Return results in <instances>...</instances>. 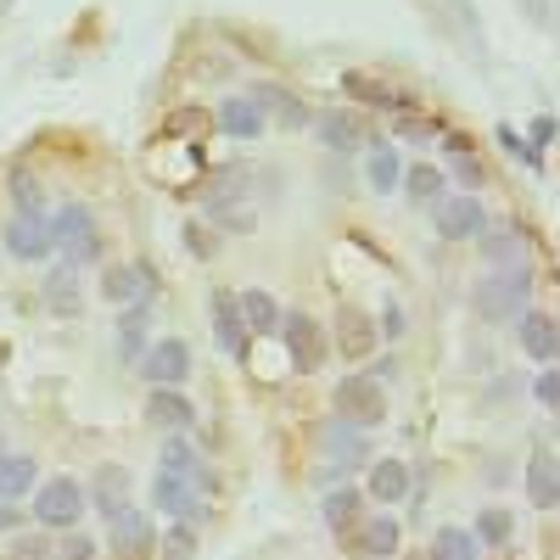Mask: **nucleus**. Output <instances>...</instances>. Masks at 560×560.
Here are the masks:
<instances>
[{
    "mask_svg": "<svg viewBox=\"0 0 560 560\" xmlns=\"http://www.w3.org/2000/svg\"><path fill=\"white\" fill-rule=\"evenodd\" d=\"M527 292H533L527 269H493L488 280H477L471 303L482 319H516V314H527Z\"/></svg>",
    "mask_w": 560,
    "mask_h": 560,
    "instance_id": "f257e3e1",
    "label": "nucleus"
},
{
    "mask_svg": "<svg viewBox=\"0 0 560 560\" xmlns=\"http://www.w3.org/2000/svg\"><path fill=\"white\" fill-rule=\"evenodd\" d=\"M51 224V247H62V264H90L102 258V230H96V213H90L84 202H68Z\"/></svg>",
    "mask_w": 560,
    "mask_h": 560,
    "instance_id": "f03ea898",
    "label": "nucleus"
},
{
    "mask_svg": "<svg viewBox=\"0 0 560 560\" xmlns=\"http://www.w3.org/2000/svg\"><path fill=\"white\" fill-rule=\"evenodd\" d=\"M331 404L342 415V427H382L387 420V387L376 376H342Z\"/></svg>",
    "mask_w": 560,
    "mask_h": 560,
    "instance_id": "7ed1b4c3",
    "label": "nucleus"
},
{
    "mask_svg": "<svg viewBox=\"0 0 560 560\" xmlns=\"http://www.w3.org/2000/svg\"><path fill=\"white\" fill-rule=\"evenodd\" d=\"M280 331H287V359L298 376H314V370L325 364V353H331V342H325V325L308 319V314H292L280 319Z\"/></svg>",
    "mask_w": 560,
    "mask_h": 560,
    "instance_id": "20e7f679",
    "label": "nucleus"
},
{
    "mask_svg": "<svg viewBox=\"0 0 560 560\" xmlns=\"http://www.w3.org/2000/svg\"><path fill=\"white\" fill-rule=\"evenodd\" d=\"M79 510H84V488H79L73 477L39 482V493H34V522H39V527H73Z\"/></svg>",
    "mask_w": 560,
    "mask_h": 560,
    "instance_id": "39448f33",
    "label": "nucleus"
},
{
    "mask_svg": "<svg viewBox=\"0 0 560 560\" xmlns=\"http://www.w3.org/2000/svg\"><path fill=\"white\" fill-rule=\"evenodd\" d=\"M140 376H147L152 387H179L185 376H191V348H185L179 337L152 342L147 353H140Z\"/></svg>",
    "mask_w": 560,
    "mask_h": 560,
    "instance_id": "423d86ee",
    "label": "nucleus"
},
{
    "mask_svg": "<svg viewBox=\"0 0 560 560\" xmlns=\"http://www.w3.org/2000/svg\"><path fill=\"white\" fill-rule=\"evenodd\" d=\"M102 298L118 303V308H129V303H152V298H158V275H152V264H113V269L102 275Z\"/></svg>",
    "mask_w": 560,
    "mask_h": 560,
    "instance_id": "0eeeda50",
    "label": "nucleus"
},
{
    "mask_svg": "<svg viewBox=\"0 0 560 560\" xmlns=\"http://www.w3.org/2000/svg\"><path fill=\"white\" fill-rule=\"evenodd\" d=\"M342 544H348L353 560H387V555L398 549V522H393V516H359V522L342 533Z\"/></svg>",
    "mask_w": 560,
    "mask_h": 560,
    "instance_id": "6e6552de",
    "label": "nucleus"
},
{
    "mask_svg": "<svg viewBox=\"0 0 560 560\" xmlns=\"http://www.w3.org/2000/svg\"><path fill=\"white\" fill-rule=\"evenodd\" d=\"M438 236L448 242H482L488 236V213L477 197H443L438 202Z\"/></svg>",
    "mask_w": 560,
    "mask_h": 560,
    "instance_id": "1a4fd4ad",
    "label": "nucleus"
},
{
    "mask_svg": "<svg viewBox=\"0 0 560 560\" xmlns=\"http://www.w3.org/2000/svg\"><path fill=\"white\" fill-rule=\"evenodd\" d=\"M7 253L18 264H39V258H51V224H45V213H18L7 224Z\"/></svg>",
    "mask_w": 560,
    "mask_h": 560,
    "instance_id": "9d476101",
    "label": "nucleus"
},
{
    "mask_svg": "<svg viewBox=\"0 0 560 560\" xmlns=\"http://www.w3.org/2000/svg\"><path fill=\"white\" fill-rule=\"evenodd\" d=\"M152 504L163 510V516H179V522H191V527L208 516L202 499H197V488L179 482V477H163V471H158V482H152Z\"/></svg>",
    "mask_w": 560,
    "mask_h": 560,
    "instance_id": "9b49d317",
    "label": "nucleus"
},
{
    "mask_svg": "<svg viewBox=\"0 0 560 560\" xmlns=\"http://www.w3.org/2000/svg\"><path fill=\"white\" fill-rule=\"evenodd\" d=\"M107 533H113V549H118V555H129V560L152 549V522H147V510H135V504H124V510H118V516L107 522Z\"/></svg>",
    "mask_w": 560,
    "mask_h": 560,
    "instance_id": "f8f14e48",
    "label": "nucleus"
},
{
    "mask_svg": "<svg viewBox=\"0 0 560 560\" xmlns=\"http://www.w3.org/2000/svg\"><path fill=\"white\" fill-rule=\"evenodd\" d=\"M376 337H382V331H376V325H370L353 303L337 308V348H342V359H364L370 348H376Z\"/></svg>",
    "mask_w": 560,
    "mask_h": 560,
    "instance_id": "ddd939ff",
    "label": "nucleus"
},
{
    "mask_svg": "<svg viewBox=\"0 0 560 560\" xmlns=\"http://www.w3.org/2000/svg\"><path fill=\"white\" fill-rule=\"evenodd\" d=\"M516 319H522V325H516L522 353H527V359H538V364H549V359H555V342H560L555 319H549V314H538V308H527V314H516Z\"/></svg>",
    "mask_w": 560,
    "mask_h": 560,
    "instance_id": "4468645a",
    "label": "nucleus"
},
{
    "mask_svg": "<svg viewBox=\"0 0 560 560\" xmlns=\"http://www.w3.org/2000/svg\"><path fill=\"white\" fill-rule=\"evenodd\" d=\"M147 420L152 427H163V432H185L197 420V409L185 404L174 387H152V398H147Z\"/></svg>",
    "mask_w": 560,
    "mask_h": 560,
    "instance_id": "2eb2a0df",
    "label": "nucleus"
},
{
    "mask_svg": "<svg viewBox=\"0 0 560 560\" xmlns=\"http://www.w3.org/2000/svg\"><path fill=\"white\" fill-rule=\"evenodd\" d=\"M213 337H219V348H224V353H242L247 325H242L236 292H213Z\"/></svg>",
    "mask_w": 560,
    "mask_h": 560,
    "instance_id": "dca6fc26",
    "label": "nucleus"
},
{
    "mask_svg": "<svg viewBox=\"0 0 560 560\" xmlns=\"http://www.w3.org/2000/svg\"><path fill=\"white\" fill-rule=\"evenodd\" d=\"M376 504H398L409 493V465L404 459H376L370 465V488H364Z\"/></svg>",
    "mask_w": 560,
    "mask_h": 560,
    "instance_id": "f3484780",
    "label": "nucleus"
},
{
    "mask_svg": "<svg viewBox=\"0 0 560 560\" xmlns=\"http://www.w3.org/2000/svg\"><path fill=\"white\" fill-rule=\"evenodd\" d=\"M84 504H90V510H102V516L113 522L118 510L129 504V471H113V465H107V471L96 477V488H84Z\"/></svg>",
    "mask_w": 560,
    "mask_h": 560,
    "instance_id": "a211bd4d",
    "label": "nucleus"
},
{
    "mask_svg": "<svg viewBox=\"0 0 560 560\" xmlns=\"http://www.w3.org/2000/svg\"><path fill=\"white\" fill-rule=\"evenodd\" d=\"M45 308L51 314H79V264H57L51 275H45Z\"/></svg>",
    "mask_w": 560,
    "mask_h": 560,
    "instance_id": "6ab92c4d",
    "label": "nucleus"
},
{
    "mask_svg": "<svg viewBox=\"0 0 560 560\" xmlns=\"http://www.w3.org/2000/svg\"><path fill=\"white\" fill-rule=\"evenodd\" d=\"M158 471H163V477H179V482H191V488H202V482H208L197 448L185 443V438H168V443H163V465H158Z\"/></svg>",
    "mask_w": 560,
    "mask_h": 560,
    "instance_id": "aec40b11",
    "label": "nucleus"
},
{
    "mask_svg": "<svg viewBox=\"0 0 560 560\" xmlns=\"http://www.w3.org/2000/svg\"><path fill=\"white\" fill-rule=\"evenodd\" d=\"M314 129H319V140H325L331 152H348V147H359V140H364V124H359L353 113H342V107L319 113V118H314Z\"/></svg>",
    "mask_w": 560,
    "mask_h": 560,
    "instance_id": "412c9836",
    "label": "nucleus"
},
{
    "mask_svg": "<svg viewBox=\"0 0 560 560\" xmlns=\"http://www.w3.org/2000/svg\"><path fill=\"white\" fill-rule=\"evenodd\" d=\"M219 129L236 135V140H258L264 135V113L247 96H230V102H219Z\"/></svg>",
    "mask_w": 560,
    "mask_h": 560,
    "instance_id": "4be33fe9",
    "label": "nucleus"
},
{
    "mask_svg": "<svg viewBox=\"0 0 560 560\" xmlns=\"http://www.w3.org/2000/svg\"><path fill=\"white\" fill-rule=\"evenodd\" d=\"M147 325H152V303H129V308L118 314V353H124V359L147 353Z\"/></svg>",
    "mask_w": 560,
    "mask_h": 560,
    "instance_id": "5701e85b",
    "label": "nucleus"
},
{
    "mask_svg": "<svg viewBox=\"0 0 560 560\" xmlns=\"http://www.w3.org/2000/svg\"><path fill=\"white\" fill-rule=\"evenodd\" d=\"M247 102H253L264 118H269V113H280V124H292V129L308 118V113H303V102L292 96V90H280V84H253V96H247Z\"/></svg>",
    "mask_w": 560,
    "mask_h": 560,
    "instance_id": "b1692460",
    "label": "nucleus"
},
{
    "mask_svg": "<svg viewBox=\"0 0 560 560\" xmlns=\"http://www.w3.org/2000/svg\"><path fill=\"white\" fill-rule=\"evenodd\" d=\"M236 308H242V325H247L253 337H264V331H280V303H275L269 292H253V287H247V292L236 298Z\"/></svg>",
    "mask_w": 560,
    "mask_h": 560,
    "instance_id": "393cba45",
    "label": "nucleus"
},
{
    "mask_svg": "<svg viewBox=\"0 0 560 560\" xmlns=\"http://www.w3.org/2000/svg\"><path fill=\"white\" fill-rule=\"evenodd\" d=\"M482 253L493 269H527V236L516 230H499V236H482Z\"/></svg>",
    "mask_w": 560,
    "mask_h": 560,
    "instance_id": "a878e982",
    "label": "nucleus"
},
{
    "mask_svg": "<svg viewBox=\"0 0 560 560\" xmlns=\"http://www.w3.org/2000/svg\"><path fill=\"white\" fill-rule=\"evenodd\" d=\"M527 499H533L538 510H555V504H560V482H555V454H538V459L527 465Z\"/></svg>",
    "mask_w": 560,
    "mask_h": 560,
    "instance_id": "bb28decb",
    "label": "nucleus"
},
{
    "mask_svg": "<svg viewBox=\"0 0 560 560\" xmlns=\"http://www.w3.org/2000/svg\"><path fill=\"white\" fill-rule=\"evenodd\" d=\"M34 477H39V465H34L28 454H0V499L28 493V488H34Z\"/></svg>",
    "mask_w": 560,
    "mask_h": 560,
    "instance_id": "cd10ccee",
    "label": "nucleus"
},
{
    "mask_svg": "<svg viewBox=\"0 0 560 560\" xmlns=\"http://www.w3.org/2000/svg\"><path fill=\"white\" fill-rule=\"evenodd\" d=\"M510 533H516V516H510L504 504H488L482 516H477V549H499V544H510Z\"/></svg>",
    "mask_w": 560,
    "mask_h": 560,
    "instance_id": "c85d7f7f",
    "label": "nucleus"
},
{
    "mask_svg": "<svg viewBox=\"0 0 560 560\" xmlns=\"http://www.w3.org/2000/svg\"><path fill=\"white\" fill-rule=\"evenodd\" d=\"M342 96H353L359 107H398L393 90L382 79H370V73H342Z\"/></svg>",
    "mask_w": 560,
    "mask_h": 560,
    "instance_id": "c756f323",
    "label": "nucleus"
},
{
    "mask_svg": "<svg viewBox=\"0 0 560 560\" xmlns=\"http://www.w3.org/2000/svg\"><path fill=\"white\" fill-rule=\"evenodd\" d=\"M359 504H364V493H359V488H337V493H325V527H331V533H348V527L359 522Z\"/></svg>",
    "mask_w": 560,
    "mask_h": 560,
    "instance_id": "7c9ffc66",
    "label": "nucleus"
},
{
    "mask_svg": "<svg viewBox=\"0 0 560 560\" xmlns=\"http://www.w3.org/2000/svg\"><path fill=\"white\" fill-rule=\"evenodd\" d=\"M398 185H409V197L415 202H443V168H432V163H415V168H404V179Z\"/></svg>",
    "mask_w": 560,
    "mask_h": 560,
    "instance_id": "2f4dec72",
    "label": "nucleus"
},
{
    "mask_svg": "<svg viewBox=\"0 0 560 560\" xmlns=\"http://www.w3.org/2000/svg\"><path fill=\"white\" fill-rule=\"evenodd\" d=\"M364 179H370V191H393V185L404 179V168H398V152L393 147H382V152H370V163H364Z\"/></svg>",
    "mask_w": 560,
    "mask_h": 560,
    "instance_id": "473e14b6",
    "label": "nucleus"
},
{
    "mask_svg": "<svg viewBox=\"0 0 560 560\" xmlns=\"http://www.w3.org/2000/svg\"><path fill=\"white\" fill-rule=\"evenodd\" d=\"M432 560H477V538L465 527H443L432 538Z\"/></svg>",
    "mask_w": 560,
    "mask_h": 560,
    "instance_id": "72a5a7b5",
    "label": "nucleus"
},
{
    "mask_svg": "<svg viewBox=\"0 0 560 560\" xmlns=\"http://www.w3.org/2000/svg\"><path fill=\"white\" fill-rule=\"evenodd\" d=\"M208 219L224 224V230H253V208L230 202V197H213V202H208Z\"/></svg>",
    "mask_w": 560,
    "mask_h": 560,
    "instance_id": "f704fd0d",
    "label": "nucleus"
},
{
    "mask_svg": "<svg viewBox=\"0 0 560 560\" xmlns=\"http://www.w3.org/2000/svg\"><path fill=\"white\" fill-rule=\"evenodd\" d=\"M393 129H398V140H438V135H443L438 118H420V113H398Z\"/></svg>",
    "mask_w": 560,
    "mask_h": 560,
    "instance_id": "c9c22d12",
    "label": "nucleus"
},
{
    "mask_svg": "<svg viewBox=\"0 0 560 560\" xmlns=\"http://www.w3.org/2000/svg\"><path fill=\"white\" fill-rule=\"evenodd\" d=\"M191 555H197V527L179 522V527L163 538V560H191Z\"/></svg>",
    "mask_w": 560,
    "mask_h": 560,
    "instance_id": "e433bc0d",
    "label": "nucleus"
},
{
    "mask_svg": "<svg viewBox=\"0 0 560 560\" xmlns=\"http://www.w3.org/2000/svg\"><path fill=\"white\" fill-rule=\"evenodd\" d=\"M90 555H96V538H90V533H73V527H68L62 544H51V560H90Z\"/></svg>",
    "mask_w": 560,
    "mask_h": 560,
    "instance_id": "4c0bfd02",
    "label": "nucleus"
},
{
    "mask_svg": "<svg viewBox=\"0 0 560 560\" xmlns=\"http://www.w3.org/2000/svg\"><path fill=\"white\" fill-rule=\"evenodd\" d=\"M12 191H18V213H39V185H34V174H12Z\"/></svg>",
    "mask_w": 560,
    "mask_h": 560,
    "instance_id": "58836bf2",
    "label": "nucleus"
},
{
    "mask_svg": "<svg viewBox=\"0 0 560 560\" xmlns=\"http://www.w3.org/2000/svg\"><path fill=\"white\" fill-rule=\"evenodd\" d=\"M202 124H208L202 107H185V113H174V118L163 124V135H191V129H202Z\"/></svg>",
    "mask_w": 560,
    "mask_h": 560,
    "instance_id": "ea45409f",
    "label": "nucleus"
},
{
    "mask_svg": "<svg viewBox=\"0 0 560 560\" xmlns=\"http://www.w3.org/2000/svg\"><path fill=\"white\" fill-rule=\"evenodd\" d=\"M12 560H51V544H45V538H18Z\"/></svg>",
    "mask_w": 560,
    "mask_h": 560,
    "instance_id": "a19ab883",
    "label": "nucleus"
},
{
    "mask_svg": "<svg viewBox=\"0 0 560 560\" xmlns=\"http://www.w3.org/2000/svg\"><path fill=\"white\" fill-rule=\"evenodd\" d=\"M448 158H454V174H459L465 185H482V163H477L471 152H448Z\"/></svg>",
    "mask_w": 560,
    "mask_h": 560,
    "instance_id": "79ce46f5",
    "label": "nucleus"
},
{
    "mask_svg": "<svg viewBox=\"0 0 560 560\" xmlns=\"http://www.w3.org/2000/svg\"><path fill=\"white\" fill-rule=\"evenodd\" d=\"M533 398H538L544 409H555V398H560V382H555V370H544V376L533 382Z\"/></svg>",
    "mask_w": 560,
    "mask_h": 560,
    "instance_id": "37998d69",
    "label": "nucleus"
},
{
    "mask_svg": "<svg viewBox=\"0 0 560 560\" xmlns=\"http://www.w3.org/2000/svg\"><path fill=\"white\" fill-rule=\"evenodd\" d=\"M499 140H504V152H516V158H527V163H538V152L527 147V140H522L516 129H499Z\"/></svg>",
    "mask_w": 560,
    "mask_h": 560,
    "instance_id": "c03bdc74",
    "label": "nucleus"
},
{
    "mask_svg": "<svg viewBox=\"0 0 560 560\" xmlns=\"http://www.w3.org/2000/svg\"><path fill=\"white\" fill-rule=\"evenodd\" d=\"M18 527H23V504L0 499V533H18Z\"/></svg>",
    "mask_w": 560,
    "mask_h": 560,
    "instance_id": "a18cd8bd",
    "label": "nucleus"
},
{
    "mask_svg": "<svg viewBox=\"0 0 560 560\" xmlns=\"http://www.w3.org/2000/svg\"><path fill=\"white\" fill-rule=\"evenodd\" d=\"M376 331H387V337H404V308H398V303H387V308H382V325H376Z\"/></svg>",
    "mask_w": 560,
    "mask_h": 560,
    "instance_id": "49530a36",
    "label": "nucleus"
},
{
    "mask_svg": "<svg viewBox=\"0 0 560 560\" xmlns=\"http://www.w3.org/2000/svg\"><path fill=\"white\" fill-rule=\"evenodd\" d=\"M185 236H191V253H213V236L202 224H185Z\"/></svg>",
    "mask_w": 560,
    "mask_h": 560,
    "instance_id": "de8ad7c7",
    "label": "nucleus"
},
{
    "mask_svg": "<svg viewBox=\"0 0 560 560\" xmlns=\"http://www.w3.org/2000/svg\"><path fill=\"white\" fill-rule=\"evenodd\" d=\"M549 140H555V124H549V118H538V124H533V152H538V147H549Z\"/></svg>",
    "mask_w": 560,
    "mask_h": 560,
    "instance_id": "09e8293b",
    "label": "nucleus"
}]
</instances>
